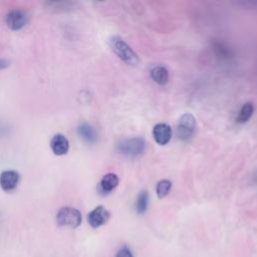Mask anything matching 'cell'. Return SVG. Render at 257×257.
Listing matches in <instances>:
<instances>
[{"mask_svg": "<svg viewBox=\"0 0 257 257\" xmlns=\"http://www.w3.org/2000/svg\"><path fill=\"white\" fill-rule=\"evenodd\" d=\"M115 257H134L132 250L127 246H122L116 253Z\"/></svg>", "mask_w": 257, "mask_h": 257, "instance_id": "obj_16", "label": "cell"}, {"mask_svg": "<svg viewBox=\"0 0 257 257\" xmlns=\"http://www.w3.org/2000/svg\"><path fill=\"white\" fill-rule=\"evenodd\" d=\"M239 4H242L244 7H248L250 9H257V1H243Z\"/></svg>", "mask_w": 257, "mask_h": 257, "instance_id": "obj_17", "label": "cell"}, {"mask_svg": "<svg viewBox=\"0 0 257 257\" xmlns=\"http://www.w3.org/2000/svg\"><path fill=\"white\" fill-rule=\"evenodd\" d=\"M151 77L156 83L165 85L169 80V71L165 66L157 65L151 69Z\"/></svg>", "mask_w": 257, "mask_h": 257, "instance_id": "obj_12", "label": "cell"}, {"mask_svg": "<svg viewBox=\"0 0 257 257\" xmlns=\"http://www.w3.org/2000/svg\"><path fill=\"white\" fill-rule=\"evenodd\" d=\"M77 134L87 144H94L98 139L96 130L88 122H81L77 126Z\"/></svg>", "mask_w": 257, "mask_h": 257, "instance_id": "obj_10", "label": "cell"}, {"mask_svg": "<svg viewBox=\"0 0 257 257\" xmlns=\"http://www.w3.org/2000/svg\"><path fill=\"white\" fill-rule=\"evenodd\" d=\"M7 26L12 30H19L23 28L27 22L26 14L21 10H11L5 17Z\"/></svg>", "mask_w": 257, "mask_h": 257, "instance_id": "obj_7", "label": "cell"}, {"mask_svg": "<svg viewBox=\"0 0 257 257\" xmlns=\"http://www.w3.org/2000/svg\"><path fill=\"white\" fill-rule=\"evenodd\" d=\"M254 112V105L252 102H246L242 105V107L239 110V114L236 118L237 122L239 123H245L247 122Z\"/></svg>", "mask_w": 257, "mask_h": 257, "instance_id": "obj_13", "label": "cell"}, {"mask_svg": "<svg viewBox=\"0 0 257 257\" xmlns=\"http://www.w3.org/2000/svg\"><path fill=\"white\" fill-rule=\"evenodd\" d=\"M171 188H172V182L170 180L164 179V180L159 181L157 184V187H156V192H157L158 197L160 199L165 198L171 191Z\"/></svg>", "mask_w": 257, "mask_h": 257, "instance_id": "obj_15", "label": "cell"}, {"mask_svg": "<svg viewBox=\"0 0 257 257\" xmlns=\"http://www.w3.org/2000/svg\"><path fill=\"white\" fill-rule=\"evenodd\" d=\"M118 185V177L113 173L105 174L99 183V191L103 194H109Z\"/></svg>", "mask_w": 257, "mask_h": 257, "instance_id": "obj_11", "label": "cell"}, {"mask_svg": "<svg viewBox=\"0 0 257 257\" xmlns=\"http://www.w3.org/2000/svg\"><path fill=\"white\" fill-rule=\"evenodd\" d=\"M149 206V193L146 190H143L139 193L136 201V211L138 214L142 215L148 210Z\"/></svg>", "mask_w": 257, "mask_h": 257, "instance_id": "obj_14", "label": "cell"}, {"mask_svg": "<svg viewBox=\"0 0 257 257\" xmlns=\"http://www.w3.org/2000/svg\"><path fill=\"white\" fill-rule=\"evenodd\" d=\"M19 182V174L12 170H7L1 173L0 175V186L1 188L6 191L14 190Z\"/></svg>", "mask_w": 257, "mask_h": 257, "instance_id": "obj_8", "label": "cell"}, {"mask_svg": "<svg viewBox=\"0 0 257 257\" xmlns=\"http://www.w3.org/2000/svg\"><path fill=\"white\" fill-rule=\"evenodd\" d=\"M116 151L125 157L135 158L142 155L146 150V142L141 137L121 140L116 144Z\"/></svg>", "mask_w": 257, "mask_h": 257, "instance_id": "obj_2", "label": "cell"}, {"mask_svg": "<svg viewBox=\"0 0 257 257\" xmlns=\"http://www.w3.org/2000/svg\"><path fill=\"white\" fill-rule=\"evenodd\" d=\"M108 44L111 50L117 55L119 59L128 65H136L139 63L138 54L132 47L118 36H111L108 39Z\"/></svg>", "mask_w": 257, "mask_h": 257, "instance_id": "obj_1", "label": "cell"}, {"mask_svg": "<svg viewBox=\"0 0 257 257\" xmlns=\"http://www.w3.org/2000/svg\"><path fill=\"white\" fill-rule=\"evenodd\" d=\"M110 217V213L103 207L97 206L87 215V222L92 228H98L104 225Z\"/></svg>", "mask_w": 257, "mask_h": 257, "instance_id": "obj_5", "label": "cell"}, {"mask_svg": "<svg viewBox=\"0 0 257 257\" xmlns=\"http://www.w3.org/2000/svg\"><path fill=\"white\" fill-rule=\"evenodd\" d=\"M172 127L165 122L157 123L153 128V137L160 146L167 145L172 139Z\"/></svg>", "mask_w": 257, "mask_h": 257, "instance_id": "obj_6", "label": "cell"}, {"mask_svg": "<svg viewBox=\"0 0 257 257\" xmlns=\"http://www.w3.org/2000/svg\"><path fill=\"white\" fill-rule=\"evenodd\" d=\"M50 148L53 154L56 156H62L65 155L69 150V142L61 134L54 135L50 140Z\"/></svg>", "mask_w": 257, "mask_h": 257, "instance_id": "obj_9", "label": "cell"}, {"mask_svg": "<svg viewBox=\"0 0 257 257\" xmlns=\"http://www.w3.org/2000/svg\"><path fill=\"white\" fill-rule=\"evenodd\" d=\"M9 66V61L6 59H0V70L5 69Z\"/></svg>", "mask_w": 257, "mask_h": 257, "instance_id": "obj_18", "label": "cell"}, {"mask_svg": "<svg viewBox=\"0 0 257 257\" xmlns=\"http://www.w3.org/2000/svg\"><path fill=\"white\" fill-rule=\"evenodd\" d=\"M81 220V213L72 207H63L56 214V222L58 226L76 228L80 225Z\"/></svg>", "mask_w": 257, "mask_h": 257, "instance_id": "obj_3", "label": "cell"}, {"mask_svg": "<svg viewBox=\"0 0 257 257\" xmlns=\"http://www.w3.org/2000/svg\"><path fill=\"white\" fill-rule=\"evenodd\" d=\"M196 126H197V122H196L195 116L190 112L184 113L180 117L177 125V137L181 141L190 140L195 134Z\"/></svg>", "mask_w": 257, "mask_h": 257, "instance_id": "obj_4", "label": "cell"}]
</instances>
